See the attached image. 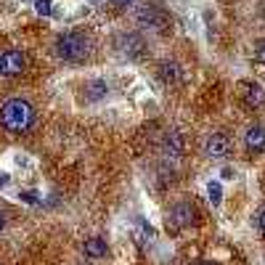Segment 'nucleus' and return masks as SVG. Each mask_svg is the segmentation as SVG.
Masks as SVG:
<instances>
[{"label":"nucleus","instance_id":"obj_1","mask_svg":"<svg viewBox=\"0 0 265 265\" xmlns=\"http://www.w3.org/2000/svg\"><path fill=\"white\" fill-rule=\"evenodd\" d=\"M35 122V109L24 98H8L0 106V125L8 132H27Z\"/></svg>","mask_w":265,"mask_h":265},{"label":"nucleus","instance_id":"obj_2","mask_svg":"<svg viewBox=\"0 0 265 265\" xmlns=\"http://www.w3.org/2000/svg\"><path fill=\"white\" fill-rule=\"evenodd\" d=\"M56 53L64 61H82L88 56V40L77 32H66L56 40Z\"/></svg>","mask_w":265,"mask_h":265},{"label":"nucleus","instance_id":"obj_3","mask_svg":"<svg viewBox=\"0 0 265 265\" xmlns=\"http://www.w3.org/2000/svg\"><path fill=\"white\" fill-rule=\"evenodd\" d=\"M138 22L144 24V27H157V30H165V27L170 24V19H167V14L162 11V8H157V6H141L138 8Z\"/></svg>","mask_w":265,"mask_h":265},{"label":"nucleus","instance_id":"obj_4","mask_svg":"<svg viewBox=\"0 0 265 265\" xmlns=\"http://www.w3.org/2000/svg\"><path fill=\"white\" fill-rule=\"evenodd\" d=\"M27 66V59L22 51H6L0 56V74H6V77H16V74H22Z\"/></svg>","mask_w":265,"mask_h":265},{"label":"nucleus","instance_id":"obj_5","mask_svg":"<svg viewBox=\"0 0 265 265\" xmlns=\"http://www.w3.org/2000/svg\"><path fill=\"white\" fill-rule=\"evenodd\" d=\"M228 149H231V138L223 136V132H212L204 144V154L212 157V159H220V157L228 154Z\"/></svg>","mask_w":265,"mask_h":265},{"label":"nucleus","instance_id":"obj_6","mask_svg":"<svg viewBox=\"0 0 265 265\" xmlns=\"http://www.w3.org/2000/svg\"><path fill=\"white\" fill-rule=\"evenodd\" d=\"M194 217H196V212H194L191 204H175L173 210H170V220H173L175 228H186V225H191Z\"/></svg>","mask_w":265,"mask_h":265},{"label":"nucleus","instance_id":"obj_7","mask_svg":"<svg viewBox=\"0 0 265 265\" xmlns=\"http://www.w3.org/2000/svg\"><path fill=\"white\" fill-rule=\"evenodd\" d=\"M119 45L127 56H138L141 48H144V40H141L138 35H125V37H119Z\"/></svg>","mask_w":265,"mask_h":265},{"label":"nucleus","instance_id":"obj_8","mask_svg":"<svg viewBox=\"0 0 265 265\" xmlns=\"http://www.w3.org/2000/svg\"><path fill=\"white\" fill-rule=\"evenodd\" d=\"M247 149H252V151H262L265 149V130L262 127H252L247 132Z\"/></svg>","mask_w":265,"mask_h":265},{"label":"nucleus","instance_id":"obj_9","mask_svg":"<svg viewBox=\"0 0 265 265\" xmlns=\"http://www.w3.org/2000/svg\"><path fill=\"white\" fill-rule=\"evenodd\" d=\"M85 254H88V257H106V241L103 239H88L85 241Z\"/></svg>","mask_w":265,"mask_h":265},{"label":"nucleus","instance_id":"obj_10","mask_svg":"<svg viewBox=\"0 0 265 265\" xmlns=\"http://www.w3.org/2000/svg\"><path fill=\"white\" fill-rule=\"evenodd\" d=\"M159 74H162L165 82H175L178 80V64H162L159 66Z\"/></svg>","mask_w":265,"mask_h":265},{"label":"nucleus","instance_id":"obj_11","mask_svg":"<svg viewBox=\"0 0 265 265\" xmlns=\"http://www.w3.org/2000/svg\"><path fill=\"white\" fill-rule=\"evenodd\" d=\"M207 194H210V202L212 204H220L223 202V188L217 181H210V186H207Z\"/></svg>","mask_w":265,"mask_h":265},{"label":"nucleus","instance_id":"obj_12","mask_svg":"<svg viewBox=\"0 0 265 265\" xmlns=\"http://www.w3.org/2000/svg\"><path fill=\"white\" fill-rule=\"evenodd\" d=\"M167 154H173V157L181 154V136H178V132H173V136L167 138Z\"/></svg>","mask_w":265,"mask_h":265},{"label":"nucleus","instance_id":"obj_13","mask_svg":"<svg viewBox=\"0 0 265 265\" xmlns=\"http://www.w3.org/2000/svg\"><path fill=\"white\" fill-rule=\"evenodd\" d=\"M35 11L40 16H51L53 8H51V0H35Z\"/></svg>","mask_w":265,"mask_h":265},{"label":"nucleus","instance_id":"obj_14","mask_svg":"<svg viewBox=\"0 0 265 265\" xmlns=\"http://www.w3.org/2000/svg\"><path fill=\"white\" fill-rule=\"evenodd\" d=\"M106 96V82H93L90 85V98H101Z\"/></svg>","mask_w":265,"mask_h":265},{"label":"nucleus","instance_id":"obj_15","mask_svg":"<svg viewBox=\"0 0 265 265\" xmlns=\"http://www.w3.org/2000/svg\"><path fill=\"white\" fill-rule=\"evenodd\" d=\"M247 101H249V103H260V101H262V90L257 88V85H254V88H249V93H247Z\"/></svg>","mask_w":265,"mask_h":265},{"label":"nucleus","instance_id":"obj_16","mask_svg":"<svg viewBox=\"0 0 265 265\" xmlns=\"http://www.w3.org/2000/svg\"><path fill=\"white\" fill-rule=\"evenodd\" d=\"M19 196H22V202H27V204H37V202H40V199H37V191H22Z\"/></svg>","mask_w":265,"mask_h":265},{"label":"nucleus","instance_id":"obj_17","mask_svg":"<svg viewBox=\"0 0 265 265\" xmlns=\"http://www.w3.org/2000/svg\"><path fill=\"white\" fill-rule=\"evenodd\" d=\"M257 61H260L262 66H265V43H262L260 48H257Z\"/></svg>","mask_w":265,"mask_h":265},{"label":"nucleus","instance_id":"obj_18","mask_svg":"<svg viewBox=\"0 0 265 265\" xmlns=\"http://www.w3.org/2000/svg\"><path fill=\"white\" fill-rule=\"evenodd\" d=\"M132 3V0H111V6H117V8H127Z\"/></svg>","mask_w":265,"mask_h":265},{"label":"nucleus","instance_id":"obj_19","mask_svg":"<svg viewBox=\"0 0 265 265\" xmlns=\"http://www.w3.org/2000/svg\"><path fill=\"white\" fill-rule=\"evenodd\" d=\"M257 225H260V231L265 233V210H262V212L257 215Z\"/></svg>","mask_w":265,"mask_h":265},{"label":"nucleus","instance_id":"obj_20","mask_svg":"<svg viewBox=\"0 0 265 265\" xmlns=\"http://www.w3.org/2000/svg\"><path fill=\"white\" fill-rule=\"evenodd\" d=\"M223 178H225V181H231V178H233V170L231 167H223V173H220Z\"/></svg>","mask_w":265,"mask_h":265},{"label":"nucleus","instance_id":"obj_21","mask_svg":"<svg viewBox=\"0 0 265 265\" xmlns=\"http://www.w3.org/2000/svg\"><path fill=\"white\" fill-rule=\"evenodd\" d=\"M3 186H8V175L0 173V188H3Z\"/></svg>","mask_w":265,"mask_h":265},{"label":"nucleus","instance_id":"obj_22","mask_svg":"<svg viewBox=\"0 0 265 265\" xmlns=\"http://www.w3.org/2000/svg\"><path fill=\"white\" fill-rule=\"evenodd\" d=\"M0 228H3V215H0Z\"/></svg>","mask_w":265,"mask_h":265},{"label":"nucleus","instance_id":"obj_23","mask_svg":"<svg viewBox=\"0 0 265 265\" xmlns=\"http://www.w3.org/2000/svg\"><path fill=\"white\" fill-rule=\"evenodd\" d=\"M202 265H212V262H202Z\"/></svg>","mask_w":265,"mask_h":265}]
</instances>
